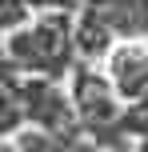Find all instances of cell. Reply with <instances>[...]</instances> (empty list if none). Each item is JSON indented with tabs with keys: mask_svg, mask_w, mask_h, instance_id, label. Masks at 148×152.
<instances>
[{
	"mask_svg": "<svg viewBox=\"0 0 148 152\" xmlns=\"http://www.w3.org/2000/svg\"><path fill=\"white\" fill-rule=\"evenodd\" d=\"M76 12L100 20L116 40H148V0H84Z\"/></svg>",
	"mask_w": 148,
	"mask_h": 152,
	"instance_id": "obj_3",
	"label": "cell"
},
{
	"mask_svg": "<svg viewBox=\"0 0 148 152\" xmlns=\"http://www.w3.org/2000/svg\"><path fill=\"white\" fill-rule=\"evenodd\" d=\"M4 52L24 72L48 76V80L64 76L72 68V56H76V48H72V16L48 8L40 20L16 24L4 40Z\"/></svg>",
	"mask_w": 148,
	"mask_h": 152,
	"instance_id": "obj_1",
	"label": "cell"
},
{
	"mask_svg": "<svg viewBox=\"0 0 148 152\" xmlns=\"http://www.w3.org/2000/svg\"><path fill=\"white\" fill-rule=\"evenodd\" d=\"M28 4H36V8H56V12H76L84 0H28Z\"/></svg>",
	"mask_w": 148,
	"mask_h": 152,
	"instance_id": "obj_7",
	"label": "cell"
},
{
	"mask_svg": "<svg viewBox=\"0 0 148 152\" xmlns=\"http://www.w3.org/2000/svg\"><path fill=\"white\" fill-rule=\"evenodd\" d=\"M72 112L88 128L116 124L120 120V96L112 88V80L92 72V68H72Z\"/></svg>",
	"mask_w": 148,
	"mask_h": 152,
	"instance_id": "obj_2",
	"label": "cell"
},
{
	"mask_svg": "<svg viewBox=\"0 0 148 152\" xmlns=\"http://www.w3.org/2000/svg\"><path fill=\"white\" fill-rule=\"evenodd\" d=\"M108 80L120 100H136L148 92V44L124 40L120 48L108 52Z\"/></svg>",
	"mask_w": 148,
	"mask_h": 152,
	"instance_id": "obj_4",
	"label": "cell"
},
{
	"mask_svg": "<svg viewBox=\"0 0 148 152\" xmlns=\"http://www.w3.org/2000/svg\"><path fill=\"white\" fill-rule=\"evenodd\" d=\"M0 152H20L16 144H8V140H0Z\"/></svg>",
	"mask_w": 148,
	"mask_h": 152,
	"instance_id": "obj_8",
	"label": "cell"
},
{
	"mask_svg": "<svg viewBox=\"0 0 148 152\" xmlns=\"http://www.w3.org/2000/svg\"><path fill=\"white\" fill-rule=\"evenodd\" d=\"M16 148H20V152H80L76 144H72L68 132H48V128L24 132V136L16 140Z\"/></svg>",
	"mask_w": 148,
	"mask_h": 152,
	"instance_id": "obj_5",
	"label": "cell"
},
{
	"mask_svg": "<svg viewBox=\"0 0 148 152\" xmlns=\"http://www.w3.org/2000/svg\"><path fill=\"white\" fill-rule=\"evenodd\" d=\"M28 12H32L28 0H0V36H8L16 24H24Z\"/></svg>",
	"mask_w": 148,
	"mask_h": 152,
	"instance_id": "obj_6",
	"label": "cell"
}]
</instances>
